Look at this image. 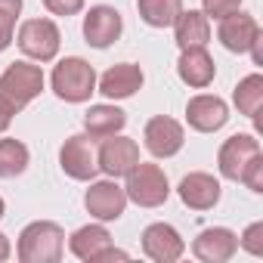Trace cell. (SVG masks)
<instances>
[{
  "label": "cell",
  "mask_w": 263,
  "mask_h": 263,
  "mask_svg": "<svg viewBox=\"0 0 263 263\" xmlns=\"http://www.w3.org/2000/svg\"><path fill=\"white\" fill-rule=\"evenodd\" d=\"M65 251V232L59 223L37 220L28 223L19 235V260L22 263H56Z\"/></svg>",
  "instance_id": "6da1fadb"
},
{
  "label": "cell",
  "mask_w": 263,
  "mask_h": 263,
  "mask_svg": "<svg viewBox=\"0 0 263 263\" xmlns=\"http://www.w3.org/2000/svg\"><path fill=\"white\" fill-rule=\"evenodd\" d=\"M44 90V71L28 62H13L0 74V105L10 115L22 111L37 93Z\"/></svg>",
  "instance_id": "7a4b0ae2"
},
{
  "label": "cell",
  "mask_w": 263,
  "mask_h": 263,
  "mask_svg": "<svg viewBox=\"0 0 263 263\" xmlns=\"http://www.w3.org/2000/svg\"><path fill=\"white\" fill-rule=\"evenodd\" d=\"M93 87H96V71H93L90 62H84L78 56H68V59H62L53 68V90L65 102H84V99H90Z\"/></svg>",
  "instance_id": "3957f363"
},
{
  "label": "cell",
  "mask_w": 263,
  "mask_h": 263,
  "mask_svg": "<svg viewBox=\"0 0 263 263\" xmlns=\"http://www.w3.org/2000/svg\"><path fill=\"white\" fill-rule=\"evenodd\" d=\"M124 195L130 201H137L140 208H158L167 201L171 195V186H167V177L158 164H137L134 171L127 174V186H124Z\"/></svg>",
  "instance_id": "277c9868"
},
{
  "label": "cell",
  "mask_w": 263,
  "mask_h": 263,
  "mask_svg": "<svg viewBox=\"0 0 263 263\" xmlns=\"http://www.w3.org/2000/svg\"><path fill=\"white\" fill-rule=\"evenodd\" d=\"M59 164L71 180H93L99 174V158L90 134H74L59 149Z\"/></svg>",
  "instance_id": "5b68a950"
},
{
  "label": "cell",
  "mask_w": 263,
  "mask_h": 263,
  "mask_svg": "<svg viewBox=\"0 0 263 263\" xmlns=\"http://www.w3.org/2000/svg\"><path fill=\"white\" fill-rule=\"evenodd\" d=\"M19 50L37 62H50L59 53V28L50 19H28L19 28Z\"/></svg>",
  "instance_id": "8992f818"
},
{
  "label": "cell",
  "mask_w": 263,
  "mask_h": 263,
  "mask_svg": "<svg viewBox=\"0 0 263 263\" xmlns=\"http://www.w3.org/2000/svg\"><path fill=\"white\" fill-rule=\"evenodd\" d=\"M68 248H71L74 257L90 260V263H102V260H127L124 251L111 248V235H108V229H102V226H81V229L71 235Z\"/></svg>",
  "instance_id": "52a82bcc"
},
{
  "label": "cell",
  "mask_w": 263,
  "mask_h": 263,
  "mask_svg": "<svg viewBox=\"0 0 263 263\" xmlns=\"http://www.w3.org/2000/svg\"><path fill=\"white\" fill-rule=\"evenodd\" d=\"M99 171H105L108 177H127L130 171H134L140 164V146L134 140H127V137H105L99 152Z\"/></svg>",
  "instance_id": "ba28073f"
},
{
  "label": "cell",
  "mask_w": 263,
  "mask_h": 263,
  "mask_svg": "<svg viewBox=\"0 0 263 263\" xmlns=\"http://www.w3.org/2000/svg\"><path fill=\"white\" fill-rule=\"evenodd\" d=\"M143 140H146V149H149L155 158H171V155H177V152L183 149L186 134H183L180 121H174V118H167V115H158V118H152V121L146 124Z\"/></svg>",
  "instance_id": "9c48e42d"
},
{
  "label": "cell",
  "mask_w": 263,
  "mask_h": 263,
  "mask_svg": "<svg viewBox=\"0 0 263 263\" xmlns=\"http://www.w3.org/2000/svg\"><path fill=\"white\" fill-rule=\"evenodd\" d=\"M257 155H260V143H257L251 134H235V137H229V140L220 146V155H217L220 174H223L226 180H235V183H238L241 171H245L248 161L257 158Z\"/></svg>",
  "instance_id": "30bf717a"
},
{
  "label": "cell",
  "mask_w": 263,
  "mask_h": 263,
  "mask_svg": "<svg viewBox=\"0 0 263 263\" xmlns=\"http://www.w3.org/2000/svg\"><path fill=\"white\" fill-rule=\"evenodd\" d=\"M121 28H124V22H121V13L115 7H93L84 16V37L96 50L111 47L121 37Z\"/></svg>",
  "instance_id": "8fae6325"
},
{
  "label": "cell",
  "mask_w": 263,
  "mask_h": 263,
  "mask_svg": "<svg viewBox=\"0 0 263 263\" xmlns=\"http://www.w3.org/2000/svg\"><path fill=\"white\" fill-rule=\"evenodd\" d=\"M143 251H146V257H152V260H158V263H174V260L183 257L186 245H183V238H180V232H177L174 226H167V223H152V226H146V232H143Z\"/></svg>",
  "instance_id": "7c38bea8"
},
{
  "label": "cell",
  "mask_w": 263,
  "mask_h": 263,
  "mask_svg": "<svg viewBox=\"0 0 263 263\" xmlns=\"http://www.w3.org/2000/svg\"><path fill=\"white\" fill-rule=\"evenodd\" d=\"M186 121L192 130H198V134H214V130H220L226 121H229V111H226V102L220 96H192L189 105H186Z\"/></svg>",
  "instance_id": "4fadbf2b"
},
{
  "label": "cell",
  "mask_w": 263,
  "mask_h": 263,
  "mask_svg": "<svg viewBox=\"0 0 263 263\" xmlns=\"http://www.w3.org/2000/svg\"><path fill=\"white\" fill-rule=\"evenodd\" d=\"M217 37H220V44H223L229 53H248L251 44L260 37V25H257L254 16H248V13H232V16L220 19Z\"/></svg>",
  "instance_id": "5bb4252c"
},
{
  "label": "cell",
  "mask_w": 263,
  "mask_h": 263,
  "mask_svg": "<svg viewBox=\"0 0 263 263\" xmlns=\"http://www.w3.org/2000/svg\"><path fill=\"white\" fill-rule=\"evenodd\" d=\"M84 208L96 217V220H118L127 208V195L118 183H93L84 195Z\"/></svg>",
  "instance_id": "9a60e30c"
},
{
  "label": "cell",
  "mask_w": 263,
  "mask_h": 263,
  "mask_svg": "<svg viewBox=\"0 0 263 263\" xmlns=\"http://www.w3.org/2000/svg\"><path fill=\"white\" fill-rule=\"evenodd\" d=\"M235 248H238V235L232 229H223V226L204 229L192 241V254L204 263H226L235 254Z\"/></svg>",
  "instance_id": "2e32d148"
},
{
  "label": "cell",
  "mask_w": 263,
  "mask_h": 263,
  "mask_svg": "<svg viewBox=\"0 0 263 263\" xmlns=\"http://www.w3.org/2000/svg\"><path fill=\"white\" fill-rule=\"evenodd\" d=\"M180 198L192 211H211L220 201V183L211 174H189L180 180Z\"/></svg>",
  "instance_id": "e0dca14e"
},
{
  "label": "cell",
  "mask_w": 263,
  "mask_h": 263,
  "mask_svg": "<svg viewBox=\"0 0 263 263\" xmlns=\"http://www.w3.org/2000/svg\"><path fill=\"white\" fill-rule=\"evenodd\" d=\"M140 87H143V71H140V65H130V62L111 65L99 78V93H105L108 99H127Z\"/></svg>",
  "instance_id": "ac0fdd59"
},
{
  "label": "cell",
  "mask_w": 263,
  "mask_h": 263,
  "mask_svg": "<svg viewBox=\"0 0 263 263\" xmlns=\"http://www.w3.org/2000/svg\"><path fill=\"white\" fill-rule=\"evenodd\" d=\"M177 71L189 87H208L214 81L217 65H214V59L208 56L204 47H192V50H183V56L177 62Z\"/></svg>",
  "instance_id": "d6986e66"
},
{
  "label": "cell",
  "mask_w": 263,
  "mask_h": 263,
  "mask_svg": "<svg viewBox=\"0 0 263 263\" xmlns=\"http://www.w3.org/2000/svg\"><path fill=\"white\" fill-rule=\"evenodd\" d=\"M174 28H177V44H180V50L204 47V44L211 41V22H208V16L198 13V10L180 13L177 22H174Z\"/></svg>",
  "instance_id": "ffe728a7"
},
{
  "label": "cell",
  "mask_w": 263,
  "mask_h": 263,
  "mask_svg": "<svg viewBox=\"0 0 263 263\" xmlns=\"http://www.w3.org/2000/svg\"><path fill=\"white\" fill-rule=\"evenodd\" d=\"M124 124H127V115L115 105H90V111L84 115V127L93 140H105V137L118 134Z\"/></svg>",
  "instance_id": "44dd1931"
},
{
  "label": "cell",
  "mask_w": 263,
  "mask_h": 263,
  "mask_svg": "<svg viewBox=\"0 0 263 263\" xmlns=\"http://www.w3.org/2000/svg\"><path fill=\"white\" fill-rule=\"evenodd\" d=\"M140 19L152 28H167L183 13V0H137Z\"/></svg>",
  "instance_id": "7402d4cb"
},
{
  "label": "cell",
  "mask_w": 263,
  "mask_h": 263,
  "mask_svg": "<svg viewBox=\"0 0 263 263\" xmlns=\"http://www.w3.org/2000/svg\"><path fill=\"white\" fill-rule=\"evenodd\" d=\"M235 105L241 115H248L251 121H257L260 108H263V74H248L245 81H238L235 87Z\"/></svg>",
  "instance_id": "603a6c76"
},
{
  "label": "cell",
  "mask_w": 263,
  "mask_h": 263,
  "mask_svg": "<svg viewBox=\"0 0 263 263\" xmlns=\"http://www.w3.org/2000/svg\"><path fill=\"white\" fill-rule=\"evenodd\" d=\"M28 167V149L19 140H0V180H13L25 174Z\"/></svg>",
  "instance_id": "cb8c5ba5"
},
{
  "label": "cell",
  "mask_w": 263,
  "mask_h": 263,
  "mask_svg": "<svg viewBox=\"0 0 263 263\" xmlns=\"http://www.w3.org/2000/svg\"><path fill=\"white\" fill-rule=\"evenodd\" d=\"M19 13H22V0H0V53L13 44V28Z\"/></svg>",
  "instance_id": "d4e9b609"
},
{
  "label": "cell",
  "mask_w": 263,
  "mask_h": 263,
  "mask_svg": "<svg viewBox=\"0 0 263 263\" xmlns=\"http://www.w3.org/2000/svg\"><path fill=\"white\" fill-rule=\"evenodd\" d=\"M238 180H241L251 192H263V158H260V155H257V158H251Z\"/></svg>",
  "instance_id": "484cf974"
},
{
  "label": "cell",
  "mask_w": 263,
  "mask_h": 263,
  "mask_svg": "<svg viewBox=\"0 0 263 263\" xmlns=\"http://www.w3.org/2000/svg\"><path fill=\"white\" fill-rule=\"evenodd\" d=\"M241 248H245L248 254H254V257L263 254V223H251V226L245 229V235H241Z\"/></svg>",
  "instance_id": "4316f807"
},
{
  "label": "cell",
  "mask_w": 263,
  "mask_h": 263,
  "mask_svg": "<svg viewBox=\"0 0 263 263\" xmlns=\"http://www.w3.org/2000/svg\"><path fill=\"white\" fill-rule=\"evenodd\" d=\"M241 0H204V16H214V19H226L232 13H238Z\"/></svg>",
  "instance_id": "83f0119b"
},
{
  "label": "cell",
  "mask_w": 263,
  "mask_h": 263,
  "mask_svg": "<svg viewBox=\"0 0 263 263\" xmlns=\"http://www.w3.org/2000/svg\"><path fill=\"white\" fill-rule=\"evenodd\" d=\"M44 7L53 16H74V13H81L84 0H44Z\"/></svg>",
  "instance_id": "f1b7e54d"
},
{
  "label": "cell",
  "mask_w": 263,
  "mask_h": 263,
  "mask_svg": "<svg viewBox=\"0 0 263 263\" xmlns=\"http://www.w3.org/2000/svg\"><path fill=\"white\" fill-rule=\"evenodd\" d=\"M10 121H13V115H10V111H7L4 105H0V134H4V130L10 127Z\"/></svg>",
  "instance_id": "f546056e"
},
{
  "label": "cell",
  "mask_w": 263,
  "mask_h": 263,
  "mask_svg": "<svg viewBox=\"0 0 263 263\" xmlns=\"http://www.w3.org/2000/svg\"><path fill=\"white\" fill-rule=\"evenodd\" d=\"M10 257V241H7V235L0 232V260H7Z\"/></svg>",
  "instance_id": "4dcf8cb0"
},
{
  "label": "cell",
  "mask_w": 263,
  "mask_h": 263,
  "mask_svg": "<svg viewBox=\"0 0 263 263\" xmlns=\"http://www.w3.org/2000/svg\"><path fill=\"white\" fill-rule=\"evenodd\" d=\"M0 217H4V198H0Z\"/></svg>",
  "instance_id": "1f68e13d"
}]
</instances>
